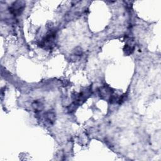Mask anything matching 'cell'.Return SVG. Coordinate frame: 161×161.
I'll return each mask as SVG.
<instances>
[{
  "instance_id": "6da1fadb",
  "label": "cell",
  "mask_w": 161,
  "mask_h": 161,
  "mask_svg": "<svg viewBox=\"0 0 161 161\" xmlns=\"http://www.w3.org/2000/svg\"><path fill=\"white\" fill-rule=\"evenodd\" d=\"M55 38H56V32L54 31H50L42 40L40 43V47L46 49L52 48L55 45Z\"/></svg>"
},
{
  "instance_id": "7a4b0ae2",
  "label": "cell",
  "mask_w": 161,
  "mask_h": 161,
  "mask_svg": "<svg viewBox=\"0 0 161 161\" xmlns=\"http://www.w3.org/2000/svg\"><path fill=\"white\" fill-rule=\"evenodd\" d=\"M25 8V4L22 1H16L9 8L10 13L14 16H19L21 14Z\"/></svg>"
},
{
  "instance_id": "3957f363",
  "label": "cell",
  "mask_w": 161,
  "mask_h": 161,
  "mask_svg": "<svg viewBox=\"0 0 161 161\" xmlns=\"http://www.w3.org/2000/svg\"><path fill=\"white\" fill-rule=\"evenodd\" d=\"M44 118H45V121L47 123H48L50 125H52L55 121L56 113L53 110H48V111H47L45 113Z\"/></svg>"
},
{
  "instance_id": "277c9868",
  "label": "cell",
  "mask_w": 161,
  "mask_h": 161,
  "mask_svg": "<svg viewBox=\"0 0 161 161\" xmlns=\"http://www.w3.org/2000/svg\"><path fill=\"white\" fill-rule=\"evenodd\" d=\"M32 106L36 111H40L43 108V103L39 101H35L32 104Z\"/></svg>"
},
{
  "instance_id": "5b68a950",
  "label": "cell",
  "mask_w": 161,
  "mask_h": 161,
  "mask_svg": "<svg viewBox=\"0 0 161 161\" xmlns=\"http://www.w3.org/2000/svg\"><path fill=\"white\" fill-rule=\"evenodd\" d=\"M123 50H124V52L126 55H130L134 50V47H131L130 46V45H125L124 48H123Z\"/></svg>"
}]
</instances>
